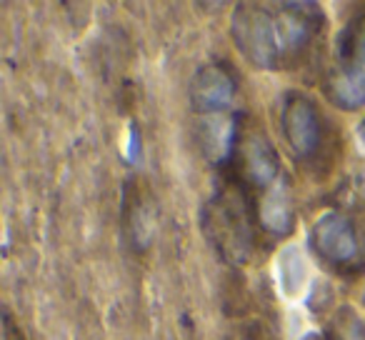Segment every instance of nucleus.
I'll return each mask as SVG.
<instances>
[{"label":"nucleus","mask_w":365,"mask_h":340,"mask_svg":"<svg viewBox=\"0 0 365 340\" xmlns=\"http://www.w3.org/2000/svg\"><path fill=\"white\" fill-rule=\"evenodd\" d=\"M230 33L238 51L253 63L255 68H275L280 58V38L275 18L265 8L243 3L235 8L230 18Z\"/></svg>","instance_id":"obj_1"},{"label":"nucleus","mask_w":365,"mask_h":340,"mask_svg":"<svg viewBox=\"0 0 365 340\" xmlns=\"http://www.w3.org/2000/svg\"><path fill=\"white\" fill-rule=\"evenodd\" d=\"M205 228L218 243L225 258L243 263L250 253V228L245 220V208L235 195H220L205 210Z\"/></svg>","instance_id":"obj_2"},{"label":"nucleus","mask_w":365,"mask_h":340,"mask_svg":"<svg viewBox=\"0 0 365 340\" xmlns=\"http://www.w3.org/2000/svg\"><path fill=\"white\" fill-rule=\"evenodd\" d=\"M235 98V81L225 68L203 66L190 83V103L203 115L223 113Z\"/></svg>","instance_id":"obj_3"},{"label":"nucleus","mask_w":365,"mask_h":340,"mask_svg":"<svg viewBox=\"0 0 365 340\" xmlns=\"http://www.w3.org/2000/svg\"><path fill=\"white\" fill-rule=\"evenodd\" d=\"M283 133L298 155H310L320 143V120L315 105L303 96H290L283 105Z\"/></svg>","instance_id":"obj_4"},{"label":"nucleus","mask_w":365,"mask_h":340,"mask_svg":"<svg viewBox=\"0 0 365 340\" xmlns=\"http://www.w3.org/2000/svg\"><path fill=\"white\" fill-rule=\"evenodd\" d=\"M313 243L330 263H348L358 253L353 223L340 213H325L323 218H318V223L313 225Z\"/></svg>","instance_id":"obj_5"},{"label":"nucleus","mask_w":365,"mask_h":340,"mask_svg":"<svg viewBox=\"0 0 365 340\" xmlns=\"http://www.w3.org/2000/svg\"><path fill=\"white\" fill-rule=\"evenodd\" d=\"M243 160L248 178L258 185H270L278 180L280 160L275 155V148L263 133H253L243 140Z\"/></svg>","instance_id":"obj_6"},{"label":"nucleus","mask_w":365,"mask_h":340,"mask_svg":"<svg viewBox=\"0 0 365 340\" xmlns=\"http://www.w3.org/2000/svg\"><path fill=\"white\" fill-rule=\"evenodd\" d=\"M305 11H310V3H288V6H283V13L275 18L283 51H300L313 36L315 13Z\"/></svg>","instance_id":"obj_7"},{"label":"nucleus","mask_w":365,"mask_h":340,"mask_svg":"<svg viewBox=\"0 0 365 340\" xmlns=\"http://www.w3.org/2000/svg\"><path fill=\"white\" fill-rule=\"evenodd\" d=\"M235 143V118L225 115V113H215V115H205L200 123V145H203L205 155L213 163H225L233 153Z\"/></svg>","instance_id":"obj_8"},{"label":"nucleus","mask_w":365,"mask_h":340,"mask_svg":"<svg viewBox=\"0 0 365 340\" xmlns=\"http://www.w3.org/2000/svg\"><path fill=\"white\" fill-rule=\"evenodd\" d=\"M275 270H278V288L285 298H298V295L305 293L310 280V268L300 245H285L280 250L278 260H275Z\"/></svg>","instance_id":"obj_9"},{"label":"nucleus","mask_w":365,"mask_h":340,"mask_svg":"<svg viewBox=\"0 0 365 340\" xmlns=\"http://www.w3.org/2000/svg\"><path fill=\"white\" fill-rule=\"evenodd\" d=\"M260 223L275 235H285L293 228V203H290L288 185L280 180L263 195L260 203Z\"/></svg>","instance_id":"obj_10"},{"label":"nucleus","mask_w":365,"mask_h":340,"mask_svg":"<svg viewBox=\"0 0 365 340\" xmlns=\"http://www.w3.org/2000/svg\"><path fill=\"white\" fill-rule=\"evenodd\" d=\"M328 98L343 110H358L365 105V73L348 71L338 73L328 81Z\"/></svg>","instance_id":"obj_11"},{"label":"nucleus","mask_w":365,"mask_h":340,"mask_svg":"<svg viewBox=\"0 0 365 340\" xmlns=\"http://www.w3.org/2000/svg\"><path fill=\"white\" fill-rule=\"evenodd\" d=\"M333 328L338 333V340H365V325L350 308L338 310Z\"/></svg>","instance_id":"obj_12"},{"label":"nucleus","mask_w":365,"mask_h":340,"mask_svg":"<svg viewBox=\"0 0 365 340\" xmlns=\"http://www.w3.org/2000/svg\"><path fill=\"white\" fill-rule=\"evenodd\" d=\"M358 71L365 73V36L358 43Z\"/></svg>","instance_id":"obj_13"},{"label":"nucleus","mask_w":365,"mask_h":340,"mask_svg":"<svg viewBox=\"0 0 365 340\" xmlns=\"http://www.w3.org/2000/svg\"><path fill=\"white\" fill-rule=\"evenodd\" d=\"M135 148H138V133H135V125L130 128V145H128V155H135Z\"/></svg>","instance_id":"obj_14"},{"label":"nucleus","mask_w":365,"mask_h":340,"mask_svg":"<svg viewBox=\"0 0 365 340\" xmlns=\"http://www.w3.org/2000/svg\"><path fill=\"white\" fill-rule=\"evenodd\" d=\"M358 140H360V145L365 148V118L360 120V125H358Z\"/></svg>","instance_id":"obj_15"},{"label":"nucleus","mask_w":365,"mask_h":340,"mask_svg":"<svg viewBox=\"0 0 365 340\" xmlns=\"http://www.w3.org/2000/svg\"><path fill=\"white\" fill-rule=\"evenodd\" d=\"M300 340H325V338L320 333H308V335H303Z\"/></svg>","instance_id":"obj_16"},{"label":"nucleus","mask_w":365,"mask_h":340,"mask_svg":"<svg viewBox=\"0 0 365 340\" xmlns=\"http://www.w3.org/2000/svg\"><path fill=\"white\" fill-rule=\"evenodd\" d=\"M360 190H363V195H365V175H363V180H360Z\"/></svg>","instance_id":"obj_17"},{"label":"nucleus","mask_w":365,"mask_h":340,"mask_svg":"<svg viewBox=\"0 0 365 340\" xmlns=\"http://www.w3.org/2000/svg\"><path fill=\"white\" fill-rule=\"evenodd\" d=\"M363 305H365V293H363Z\"/></svg>","instance_id":"obj_18"},{"label":"nucleus","mask_w":365,"mask_h":340,"mask_svg":"<svg viewBox=\"0 0 365 340\" xmlns=\"http://www.w3.org/2000/svg\"><path fill=\"white\" fill-rule=\"evenodd\" d=\"M6 340H8V335H6Z\"/></svg>","instance_id":"obj_19"}]
</instances>
